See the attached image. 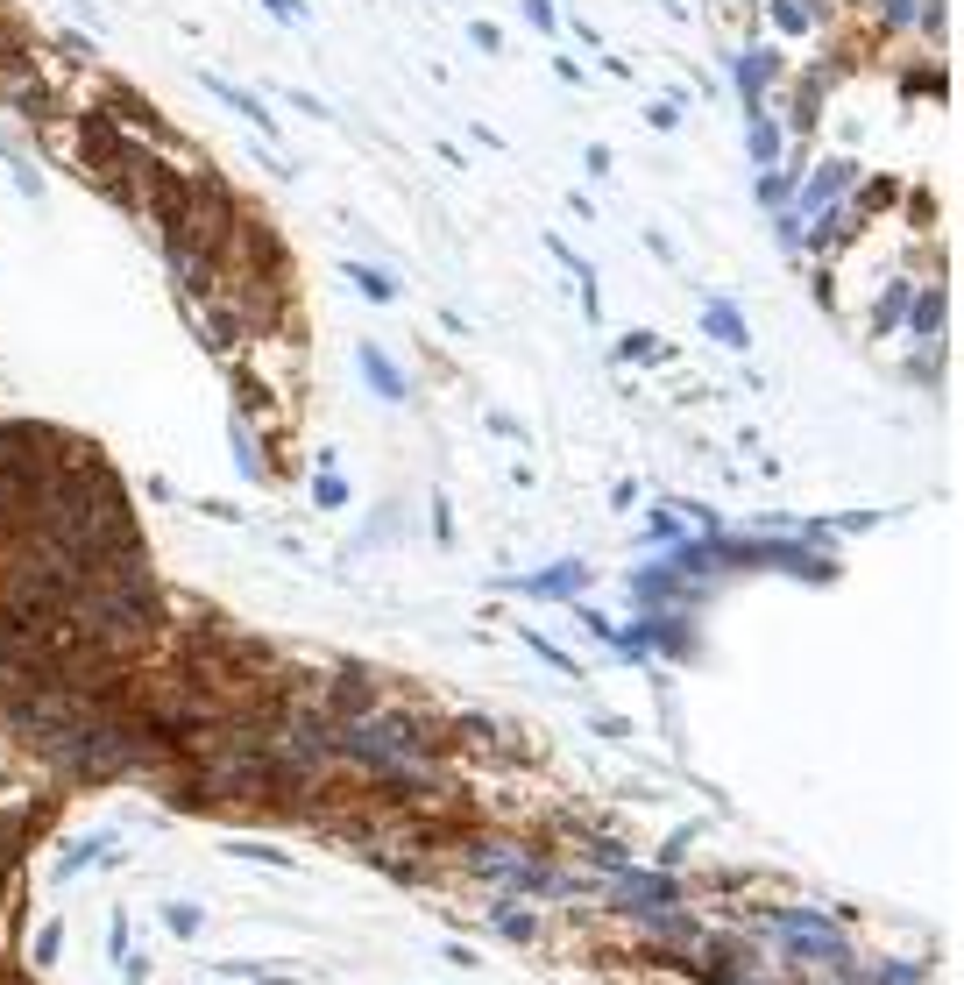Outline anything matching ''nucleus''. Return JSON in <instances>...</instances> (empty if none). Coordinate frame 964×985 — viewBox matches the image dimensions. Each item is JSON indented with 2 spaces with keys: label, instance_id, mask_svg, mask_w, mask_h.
<instances>
[{
  "label": "nucleus",
  "instance_id": "nucleus-9",
  "mask_svg": "<svg viewBox=\"0 0 964 985\" xmlns=\"http://www.w3.org/2000/svg\"><path fill=\"white\" fill-rule=\"evenodd\" d=\"M263 8H270V15H284V22H305V8H298V0H263Z\"/></svg>",
  "mask_w": 964,
  "mask_h": 985
},
{
  "label": "nucleus",
  "instance_id": "nucleus-3",
  "mask_svg": "<svg viewBox=\"0 0 964 985\" xmlns=\"http://www.w3.org/2000/svg\"><path fill=\"white\" fill-rule=\"evenodd\" d=\"M709 334L723 341V348H745L752 334H745V319H738V305L731 298H709Z\"/></svg>",
  "mask_w": 964,
  "mask_h": 985
},
{
  "label": "nucleus",
  "instance_id": "nucleus-6",
  "mask_svg": "<svg viewBox=\"0 0 964 985\" xmlns=\"http://www.w3.org/2000/svg\"><path fill=\"white\" fill-rule=\"evenodd\" d=\"M752 149H759V163L780 156V128H766V114H752Z\"/></svg>",
  "mask_w": 964,
  "mask_h": 985
},
{
  "label": "nucleus",
  "instance_id": "nucleus-7",
  "mask_svg": "<svg viewBox=\"0 0 964 985\" xmlns=\"http://www.w3.org/2000/svg\"><path fill=\"white\" fill-rule=\"evenodd\" d=\"M525 15H532V29H546V36L560 29V15H553V0H525Z\"/></svg>",
  "mask_w": 964,
  "mask_h": 985
},
{
  "label": "nucleus",
  "instance_id": "nucleus-8",
  "mask_svg": "<svg viewBox=\"0 0 964 985\" xmlns=\"http://www.w3.org/2000/svg\"><path fill=\"white\" fill-rule=\"evenodd\" d=\"M936 319H943V298L929 291V298H922V312H915V334H936Z\"/></svg>",
  "mask_w": 964,
  "mask_h": 985
},
{
  "label": "nucleus",
  "instance_id": "nucleus-1",
  "mask_svg": "<svg viewBox=\"0 0 964 985\" xmlns=\"http://www.w3.org/2000/svg\"><path fill=\"white\" fill-rule=\"evenodd\" d=\"M355 362H362V376H369V390H376V397H390V404H405V397H412V383L397 376V362H390L376 341H362V348H355Z\"/></svg>",
  "mask_w": 964,
  "mask_h": 985
},
{
  "label": "nucleus",
  "instance_id": "nucleus-2",
  "mask_svg": "<svg viewBox=\"0 0 964 985\" xmlns=\"http://www.w3.org/2000/svg\"><path fill=\"white\" fill-rule=\"evenodd\" d=\"M206 93H213V100H227V107H234L241 121H256L263 135H277V121H270V107H263L256 93H241V86H227V78H213V71H206Z\"/></svg>",
  "mask_w": 964,
  "mask_h": 985
},
{
  "label": "nucleus",
  "instance_id": "nucleus-4",
  "mask_svg": "<svg viewBox=\"0 0 964 985\" xmlns=\"http://www.w3.org/2000/svg\"><path fill=\"white\" fill-rule=\"evenodd\" d=\"M575 582H582V567H553V574H532L525 589H532V596H568Z\"/></svg>",
  "mask_w": 964,
  "mask_h": 985
},
{
  "label": "nucleus",
  "instance_id": "nucleus-5",
  "mask_svg": "<svg viewBox=\"0 0 964 985\" xmlns=\"http://www.w3.org/2000/svg\"><path fill=\"white\" fill-rule=\"evenodd\" d=\"M348 277H355V291H369L376 305H383V298H397V284H390V277H376L369 263H348Z\"/></svg>",
  "mask_w": 964,
  "mask_h": 985
}]
</instances>
